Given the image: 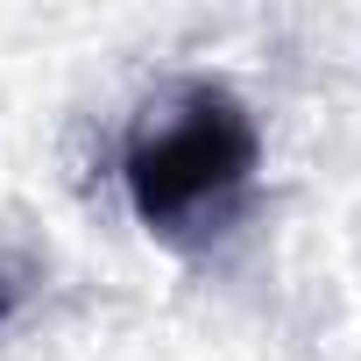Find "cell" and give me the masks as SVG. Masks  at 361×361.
<instances>
[{"mask_svg": "<svg viewBox=\"0 0 361 361\" xmlns=\"http://www.w3.org/2000/svg\"><path fill=\"white\" fill-rule=\"evenodd\" d=\"M255 156H262V135H255L248 106L213 78H185L128 135L121 177H128V199L149 220V234L192 241L234 213V199L255 177Z\"/></svg>", "mask_w": 361, "mask_h": 361, "instance_id": "cell-1", "label": "cell"}]
</instances>
